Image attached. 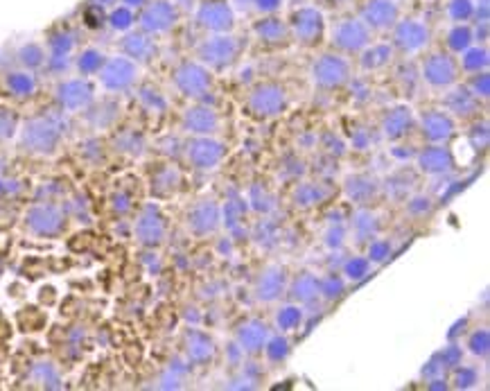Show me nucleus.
<instances>
[{"instance_id":"obj_1","label":"nucleus","mask_w":490,"mask_h":391,"mask_svg":"<svg viewBox=\"0 0 490 391\" xmlns=\"http://www.w3.org/2000/svg\"><path fill=\"white\" fill-rule=\"evenodd\" d=\"M312 84L321 91H334L351 82L353 68L341 53H323L314 59L310 70Z\"/></svg>"},{"instance_id":"obj_2","label":"nucleus","mask_w":490,"mask_h":391,"mask_svg":"<svg viewBox=\"0 0 490 391\" xmlns=\"http://www.w3.org/2000/svg\"><path fill=\"white\" fill-rule=\"evenodd\" d=\"M373 32L360 16H343L330 27V43L341 55H360L371 43Z\"/></svg>"},{"instance_id":"obj_3","label":"nucleus","mask_w":490,"mask_h":391,"mask_svg":"<svg viewBox=\"0 0 490 391\" xmlns=\"http://www.w3.org/2000/svg\"><path fill=\"white\" fill-rule=\"evenodd\" d=\"M240 50H242V41L238 36H233L231 32H222V34H212L208 39H203L197 48V57L206 68L222 70V68H229L231 64H236V59L240 57Z\"/></svg>"},{"instance_id":"obj_4","label":"nucleus","mask_w":490,"mask_h":391,"mask_svg":"<svg viewBox=\"0 0 490 391\" xmlns=\"http://www.w3.org/2000/svg\"><path fill=\"white\" fill-rule=\"evenodd\" d=\"M287 25H290V36H294V41L308 48L319 46L325 36V16L321 9H316L312 5H303L299 9H294Z\"/></svg>"},{"instance_id":"obj_5","label":"nucleus","mask_w":490,"mask_h":391,"mask_svg":"<svg viewBox=\"0 0 490 391\" xmlns=\"http://www.w3.org/2000/svg\"><path fill=\"white\" fill-rule=\"evenodd\" d=\"M393 29V48L400 50L402 55H418L432 43V27L427 21L416 16L397 18Z\"/></svg>"},{"instance_id":"obj_6","label":"nucleus","mask_w":490,"mask_h":391,"mask_svg":"<svg viewBox=\"0 0 490 391\" xmlns=\"http://www.w3.org/2000/svg\"><path fill=\"white\" fill-rule=\"evenodd\" d=\"M287 91L278 82H260L251 88L247 107L255 118L269 120L280 116L287 109Z\"/></svg>"},{"instance_id":"obj_7","label":"nucleus","mask_w":490,"mask_h":391,"mask_svg":"<svg viewBox=\"0 0 490 391\" xmlns=\"http://www.w3.org/2000/svg\"><path fill=\"white\" fill-rule=\"evenodd\" d=\"M461 68L452 53H432L423 59L421 66V77L427 82V86L436 88V91H445L458 82Z\"/></svg>"},{"instance_id":"obj_8","label":"nucleus","mask_w":490,"mask_h":391,"mask_svg":"<svg viewBox=\"0 0 490 391\" xmlns=\"http://www.w3.org/2000/svg\"><path fill=\"white\" fill-rule=\"evenodd\" d=\"M175 84L186 97L192 100L206 97V93L212 86L210 68H206L201 62H183L175 70Z\"/></svg>"},{"instance_id":"obj_9","label":"nucleus","mask_w":490,"mask_h":391,"mask_svg":"<svg viewBox=\"0 0 490 391\" xmlns=\"http://www.w3.org/2000/svg\"><path fill=\"white\" fill-rule=\"evenodd\" d=\"M195 18L203 29L212 34L233 32L236 27V9L229 0H201Z\"/></svg>"},{"instance_id":"obj_10","label":"nucleus","mask_w":490,"mask_h":391,"mask_svg":"<svg viewBox=\"0 0 490 391\" xmlns=\"http://www.w3.org/2000/svg\"><path fill=\"white\" fill-rule=\"evenodd\" d=\"M402 14L400 0H364L360 5V18L371 27V32L391 29Z\"/></svg>"},{"instance_id":"obj_11","label":"nucleus","mask_w":490,"mask_h":391,"mask_svg":"<svg viewBox=\"0 0 490 391\" xmlns=\"http://www.w3.org/2000/svg\"><path fill=\"white\" fill-rule=\"evenodd\" d=\"M177 21H179V9L172 0H151L140 14V27L147 34L168 32V29L177 25Z\"/></svg>"},{"instance_id":"obj_12","label":"nucleus","mask_w":490,"mask_h":391,"mask_svg":"<svg viewBox=\"0 0 490 391\" xmlns=\"http://www.w3.org/2000/svg\"><path fill=\"white\" fill-rule=\"evenodd\" d=\"M224 156H226V145L212 136H195V140L188 143V161L197 170H215Z\"/></svg>"},{"instance_id":"obj_13","label":"nucleus","mask_w":490,"mask_h":391,"mask_svg":"<svg viewBox=\"0 0 490 391\" xmlns=\"http://www.w3.org/2000/svg\"><path fill=\"white\" fill-rule=\"evenodd\" d=\"M222 224V208L215 199H201L188 213V226L195 235H212Z\"/></svg>"},{"instance_id":"obj_14","label":"nucleus","mask_w":490,"mask_h":391,"mask_svg":"<svg viewBox=\"0 0 490 391\" xmlns=\"http://www.w3.org/2000/svg\"><path fill=\"white\" fill-rule=\"evenodd\" d=\"M287 292V272L283 265H269L255 280V299L262 303H273Z\"/></svg>"},{"instance_id":"obj_15","label":"nucleus","mask_w":490,"mask_h":391,"mask_svg":"<svg viewBox=\"0 0 490 391\" xmlns=\"http://www.w3.org/2000/svg\"><path fill=\"white\" fill-rule=\"evenodd\" d=\"M454 118L441 109H430L421 116V132L434 145H445L454 136Z\"/></svg>"},{"instance_id":"obj_16","label":"nucleus","mask_w":490,"mask_h":391,"mask_svg":"<svg viewBox=\"0 0 490 391\" xmlns=\"http://www.w3.org/2000/svg\"><path fill=\"white\" fill-rule=\"evenodd\" d=\"M445 97H443V111L450 114L452 118H472L479 111V97H475V93L468 86H450L445 88Z\"/></svg>"},{"instance_id":"obj_17","label":"nucleus","mask_w":490,"mask_h":391,"mask_svg":"<svg viewBox=\"0 0 490 391\" xmlns=\"http://www.w3.org/2000/svg\"><path fill=\"white\" fill-rule=\"evenodd\" d=\"M416 163H418V170L430 177H441V174H447L454 170V156L447 147L443 145H430L425 147L423 152H418L416 156Z\"/></svg>"},{"instance_id":"obj_18","label":"nucleus","mask_w":490,"mask_h":391,"mask_svg":"<svg viewBox=\"0 0 490 391\" xmlns=\"http://www.w3.org/2000/svg\"><path fill=\"white\" fill-rule=\"evenodd\" d=\"M183 127L195 136H212L219 132V114L206 104L190 107L183 114Z\"/></svg>"},{"instance_id":"obj_19","label":"nucleus","mask_w":490,"mask_h":391,"mask_svg":"<svg viewBox=\"0 0 490 391\" xmlns=\"http://www.w3.org/2000/svg\"><path fill=\"white\" fill-rule=\"evenodd\" d=\"M411 127H414V111L407 104H395L391 109H386L380 123V129L386 140H400L402 136L409 134Z\"/></svg>"},{"instance_id":"obj_20","label":"nucleus","mask_w":490,"mask_h":391,"mask_svg":"<svg viewBox=\"0 0 490 391\" xmlns=\"http://www.w3.org/2000/svg\"><path fill=\"white\" fill-rule=\"evenodd\" d=\"M269 339V328L262 319H247L236 333V344L244 350V353L255 355L260 353Z\"/></svg>"},{"instance_id":"obj_21","label":"nucleus","mask_w":490,"mask_h":391,"mask_svg":"<svg viewBox=\"0 0 490 391\" xmlns=\"http://www.w3.org/2000/svg\"><path fill=\"white\" fill-rule=\"evenodd\" d=\"M253 34L258 41L267 46H280L290 39V25L287 21H283L280 16L267 14V16H262L260 21L253 23Z\"/></svg>"},{"instance_id":"obj_22","label":"nucleus","mask_w":490,"mask_h":391,"mask_svg":"<svg viewBox=\"0 0 490 391\" xmlns=\"http://www.w3.org/2000/svg\"><path fill=\"white\" fill-rule=\"evenodd\" d=\"M134 79H136V66L125 57H114L104 66V70H102V82L109 88H114V91L127 88Z\"/></svg>"},{"instance_id":"obj_23","label":"nucleus","mask_w":490,"mask_h":391,"mask_svg":"<svg viewBox=\"0 0 490 391\" xmlns=\"http://www.w3.org/2000/svg\"><path fill=\"white\" fill-rule=\"evenodd\" d=\"M377 181L371 174H351L343 184V193L353 204H369L377 195Z\"/></svg>"},{"instance_id":"obj_24","label":"nucleus","mask_w":490,"mask_h":391,"mask_svg":"<svg viewBox=\"0 0 490 391\" xmlns=\"http://www.w3.org/2000/svg\"><path fill=\"white\" fill-rule=\"evenodd\" d=\"M287 292H290L292 301H296L299 306H312L314 301L321 296V292H319V276H314L312 272L299 274L290 283Z\"/></svg>"},{"instance_id":"obj_25","label":"nucleus","mask_w":490,"mask_h":391,"mask_svg":"<svg viewBox=\"0 0 490 391\" xmlns=\"http://www.w3.org/2000/svg\"><path fill=\"white\" fill-rule=\"evenodd\" d=\"M188 359L195 364H206L215 357V342L199 330H190L188 333V346H186Z\"/></svg>"},{"instance_id":"obj_26","label":"nucleus","mask_w":490,"mask_h":391,"mask_svg":"<svg viewBox=\"0 0 490 391\" xmlns=\"http://www.w3.org/2000/svg\"><path fill=\"white\" fill-rule=\"evenodd\" d=\"M393 53H395V48L391 43H369L360 53L362 55L360 66H362V70H366V73H369V70H380V68L391 64Z\"/></svg>"},{"instance_id":"obj_27","label":"nucleus","mask_w":490,"mask_h":391,"mask_svg":"<svg viewBox=\"0 0 490 391\" xmlns=\"http://www.w3.org/2000/svg\"><path fill=\"white\" fill-rule=\"evenodd\" d=\"M247 208H249L247 202H244V199L238 197V195L233 199H229V202L224 204V208H222L224 224H226V228L236 238L244 235V213H247Z\"/></svg>"},{"instance_id":"obj_28","label":"nucleus","mask_w":490,"mask_h":391,"mask_svg":"<svg viewBox=\"0 0 490 391\" xmlns=\"http://www.w3.org/2000/svg\"><path fill=\"white\" fill-rule=\"evenodd\" d=\"M377 231H380V222H377L375 213H371V210L362 208L353 215V233L357 242H371L377 235Z\"/></svg>"},{"instance_id":"obj_29","label":"nucleus","mask_w":490,"mask_h":391,"mask_svg":"<svg viewBox=\"0 0 490 391\" xmlns=\"http://www.w3.org/2000/svg\"><path fill=\"white\" fill-rule=\"evenodd\" d=\"M325 197H328V190H325L321 184H314V181L299 184V186H296V190H294V204L299 206V208L319 206Z\"/></svg>"},{"instance_id":"obj_30","label":"nucleus","mask_w":490,"mask_h":391,"mask_svg":"<svg viewBox=\"0 0 490 391\" xmlns=\"http://www.w3.org/2000/svg\"><path fill=\"white\" fill-rule=\"evenodd\" d=\"M122 50L129 55V57H134V59H140V62H145V59H151L156 55V46L154 41L145 34H129L125 36V41H122Z\"/></svg>"},{"instance_id":"obj_31","label":"nucleus","mask_w":490,"mask_h":391,"mask_svg":"<svg viewBox=\"0 0 490 391\" xmlns=\"http://www.w3.org/2000/svg\"><path fill=\"white\" fill-rule=\"evenodd\" d=\"M475 43V32L468 23H454L452 29L445 36V46L447 53L452 55H461L465 48H470Z\"/></svg>"},{"instance_id":"obj_32","label":"nucleus","mask_w":490,"mask_h":391,"mask_svg":"<svg viewBox=\"0 0 490 391\" xmlns=\"http://www.w3.org/2000/svg\"><path fill=\"white\" fill-rule=\"evenodd\" d=\"M490 57H488V48L486 46H470L461 53V62H458V68H463L465 73H482V70H488Z\"/></svg>"},{"instance_id":"obj_33","label":"nucleus","mask_w":490,"mask_h":391,"mask_svg":"<svg viewBox=\"0 0 490 391\" xmlns=\"http://www.w3.org/2000/svg\"><path fill=\"white\" fill-rule=\"evenodd\" d=\"M59 97H61V102H64L66 107L70 109H77L81 104H86L88 102V97H90V86L86 82H68L59 88Z\"/></svg>"},{"instance_id":"obj_34","label":"nucleus","mask_w":490,"mask_h":391,"mask_svg":"<svg viewBox=\"0 0 490 391\" xmlns=\"http://www.w3.org/2000/svg\"><path fill=\"white\" fill-rule=\"evenodd\" d=\"M303 317H305V313L299 303H287L275 313V326H278L283 333H292V330L301 328Z\"/></svg>"},{"instance_id":"obj_35","label":"nucleus","mask_w":490,"mask_h":391,"mask_svg":"<svg viewBox=\"0 0 490 391\" xmlns=\"http://www.w3.org/2000/svg\"><path fill=\"white\" fill-rule=\"evenodd\" d=\"M138 233H140V240L145 245H158L163 233H165V226H163V219L158 215H147L140 219L138 224Z\"/></svg>"},{"instance_id":"obj_36","label":"nucleus","mask_w":490,"mask_h":391,"mask_svg":"<svg viewBox=\"0 0 490 391\" xmlns=\"http://www.w3.org/2000/svg\"><path fill=\"white\" fill-rule=\"evenodd\" d=\"M264 355H267V359L269 362H273V364H280V362H285V359L290 357V350H292V346H290V342H287V337H283V335H273V337H269L267 339V344H264Z\"/></svg>"},{"instance_id":"obj_37","label":"nucleus","mask_w":490,"mask_h":391,"mask_svg":"<svg viewBox=\"0 0 490 391\" xmlns=\"http://www.w3.org/2000/svg\"><path fill=\"white\" fill-rule=\"evenodd\" d=\"M445 14L452 23H468L475 18V0H450Z\"/></svg>"},{"instance_id":"obj_38","label":"nucleus","mask_w":490,"mask_h":391,"mask_svg":"<svg viewBox=\"0 0 490 391\" xmlns=\"http://www.w3.org/2000/svg\"><path fill=\"white\" fill-rule=\"evenodd\" d=\"M371 274V260L366 256H353L343 263V278L346 280H353V283H357V280H362Z\"/></svg>"},{"instance_id":"obj_39","label":"nucleus","mask_w":490,"mask_h":391,"mask_svg":"<svg viewBox=\"0 0 490 391\" xmlns=\"http://www.w3.org/2000/svg\"><path fill=\"white\" fill-rule=\"evenodd\" d=\"M319 292L325 301H334L346 292V278L339 274H328L319 278Z\"/></svg>"},{"instance_id":"obj_40","label":"nucleus","mask_w":490,"mask_h":391,"mask_svg":"<svg viewBox=\"0 0 490 391\" xmlns=\"http://www.w3.org/2000/svg\"><path fill=\"white\" fill-rule=\"evenodd\" d=\"M249 202H251V206H253L255 210H258V213H271V210L275 208V199H273V195L269 193L267 188H262L260 184L251 186Z\"/></svg>"},{"instance_id":"obj_41","label":"nucleus","mask_w":490,"mask_h":391,"mask_svg":"<svg viewBox=\"0 0 490 391\" xmlns=\"http://www.w3.org/2000/svg\"><path fill=\"white\" fill-rule=\"evenodd\" d=\"M468 350L475 357H486L490 350V330L488 328H479L468 337Z\"/></svg>"},{"instance_id":"obj_42","label":"nucleus","mask_w":490,"mask_h":391,"mask_svg":"<svg viewBox=\"0 0 490 391\" xmlns=\"http://www.w3.org/2000/svg\"><path fill=\"white\" fill-rule=\"evenodd\" d=\"M32 226L36 231H55L59 226V217H57L55 210L41 208V210H36V213L32 215Z\"/></svg>"},{"instance_id":"obj_43","label":"nucleus","mask_w":490,"mask_h":391,"mask_svg":"<svg viewBox=\"0 0 490 391\" xmlns=\"http://www.w3.org/2000/svg\"><path fill=\"white\" fill-rule=\"evenodd\" d=\"M134 21H136V16H134V12H131L129 7H116L114 12L109 14V23H111V27L114 29H129L131 25H134Z\"/></svg>"},{"instance_id":"obj_44","label":"nucleus","mask_w":490,"mask_h":391,"mask_svg":"<svg viewBox=\"0 0 490 391\" xmlns=\"http://www.w3.org/2000/svg\"><path fill=\"white\" fill-rule=\"evenodd\" d=\"M468 88L475 93V97L479 100H488L490 97V75L488 70H482V73H475Z\"/></svg>"},{"instance_id":"obj_45","label":"nucleus","mask_w":490,"mask_h":391,"mask_svg":"<svg viewBox=\"0 0 490 391\" xmlns=\"http://www.w3.org/2000/svg\"><path fill=\"white\" fill-rule=\"evenodd\" d=\"M102 64H104V57H102V53H97V50H86V53H81L77 62L81 73H95V70L102 68Z\"/></svg>"},{"instance_id":"obj_46","label":"nucleus","mask_w":490,"mask_h":391,"mask_svg":"<svg viewBox=\"0 0 490 391\" xmlns=\"http://www.w3.org/2000/svg\"><path fill=\"white\" fill-rule=\"evenodd\" d=\"M479 383V373L475 366H461L454 373V387L456 389H470Z\"/></svg>"},{"instance_id":"obj_47","label":"nucleus","mask_w":490,"mask_h":391,"mask_svg":"<svg viewBox=\"0 0 490 391\" xmlns=\"http://www.w3.org/2000/svg\"><path fill=\"white\" fill-rule=\"evenodd\" d=\"M391 256V245L386 242V240H380V238H373L369 242V258L371 263H382V260H386Z\"/></svg>"},{"instance_id":"obj_48","label":"nucleus","mask_w":490,"mask_h":391,"mask_svg":"<svg viewBox=\"0 0 490 391\" xmlns=\"http://www.w3.org/2000/svg\"><path fill=\"white\" fill-rule=\"evenodd\" d=\"M323 242L328 249H341L343 242H346V231L339 222H334L330 224V228L325 231V238H323Z\"/></svg>"},{"instance_id":"obj_49","label":"nucleus","mask_w":490,"mask_h":391,"mask_svg":"<svg viewBox=\"0 0 490 391\" xmlns=\"http://www.w3.org/2000/svg\"><path fill=\"white\" fill-rule=\"evenodd\" d=\"M407 210H409L411 215L421 217V215L430 213V210H432V199L425 197V195H416V197L409 199V202H407Z\"/></svg>"},{"instance_id":"obj_50","label":"nucleus","mask_w":490,"mask_h":391,"mask_svg":"<svg viewBox=\"0 0 490 391\" xmlns=\"http://www.w3.org/2000/svg\"><path fill=\"white\" fill-rule=\"evenodd\" d=\"M20 62H23L25 66H39V64H43V50H41L39 46H34V43L25 46L23 50H20Z\"/></svg>"},{"instance_id":"obj_51","label":"nucleus","mask_w":490,"mask_h":391,"mask_svg":"<svg viewBox=\"0 0 490 391\" xmlns=\"http://www.w3.org/2000/svg\"><path fill=\"white\" fill-rule=\"evenodd\" d=\"M255 238H258L260 245H273L275 242V226L269 222V219H262V222L258 224V228H255Z\"/></svg>"},{"instance_id":"obj_52","label":"nucleus","mask_w":490,"mask_h":391,"mask_svg":"<svg viewBox=\"0 0 490 391\" xmlns=\"http://www.w3.org/2000/svg\"><path fill=\"white\" fill-rule=\"evenodd\" d=\"M283 3L285 0H251V7L258 14L267 16V14H278L283 9Z\"/></svg>"},{"instance_id":"obj_53","label":"nucleus","mask_w":490,"mask_h":391,"mask_svg":"<svg viewBox=\"0 0 490 391\" xmlns=\"http://www.w3.org/2000/svg\"><path fill=\"white\" fill-rule=\"evenodd\" d=\"M9 86H12L16 93H29L34 82H32V77L25 75V73H14L12 77H9Z\"/></svg>"},{"instance_id":"obj_54","label":"nucleus","mask_w":490,"mask_h":391,"mask_svg":"<svg viewBox=\"0 0 490 391\" xmlns=\"http://www.w3.org/2000/svg\"><path fill=\"white\" fill-rule=\"evenodd\" d=\"M438 357H441L443 366H458L461 364V348L458 346H445L443 353H438Z\"/></svg>"},{"instance_id":"obj_55","label":"nucleus","mask_w":490,"mask_h":391,"mask_svg":"<svg viewBox=\"0 0 490 391\" xmlns=\"http://www.w3.org/2000/svg\"><path fill=\"white\" fill-rule=\"evenodd\" d=\"M472 143H475V147H477V149L488 145V125H486V123L477 125V127L472 129Z\"/></svg>"},{"instance_id":"obj_56","label":"nucleus","mask_w":490,"mask_h":391,"mask_svg":"<svg viewBox=\"0 0 490 391\" xmlns=\"http://www.w3.org/2000/svg\"><path fill=\"white\" fill-rule=\"evenodd\" d=\"M70 46H73V39H70V34H57L55 39H53V48L57 50V55H61V53H68L70 50Z\"/></svg>"},{"instance_id":"obj_57","label":"nucleus","mask_w":490,"mask_h":391,"mask_svg":"<svg viewBox=\"0 0 490 391\" xmlns=\"http://www.w3.org/2000/svg\"><path fill=\"white\" fill-rule=\"evenodd\" d=\"M369 143H371V136H369V132H364V129H357V132L353 134V145L357 149H366Z\"/></svg>"},{"instance_id":"obj_58","label":"nucleus","mask_w":490,"mask_h":391,"mask_svg":"<svg viewBox=\"0 0 490 391\" xmlns=\"http://www.w3.org/2000/svg\"><path fill=\"white\" fill-rule=\"evenodd\" d=\"M427 389H447V383H445L443 378H434L432 376V383L427 385Z\"/></svg>"},{"instance_id":"obj_59","label":"nucleus","mask_w":490,"mask_h":391,"mask_svg":"<svg viewBox=\"0 0 490 391\" xmlns=\"http://www.w3.org/2000/svg\"><path fill=\"white\" fill-rule=\"evenodd\" d=\"M147 0H122V5L129 7V9H134V7H145Z\"/></svg>"},{"instance_id":"obj_60","label":"nucleus","mask_w":490,"mask_h":391,"mask_svg":"<svg viewBox=\"0 0 490 391\" xmlns=\"http://www.w3.org/2000/svg\"><path fill=\"white\" fill-rule=\"evenodd\" d=\"M238 7H240V9H247V7H251V0H238Z\"/></svg>"},{"instance_id":"obj_61","label":"nucleus","mask_w":490,"mask_h":391,"mask_svg":"<svg viewBox=\"0 0 490 391\" xmlns=\"http://www.w3.org/2000/svg\"><path fill=\"white\" fill-rule=\"evenodd\" d=\"M339 3H346V0H339Z\"/></svg>"}]
</instances>
